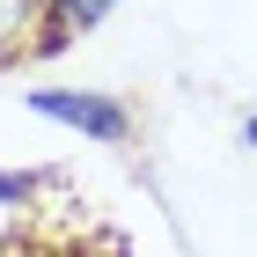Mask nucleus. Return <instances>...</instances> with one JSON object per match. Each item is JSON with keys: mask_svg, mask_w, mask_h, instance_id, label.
<instances>
[{"mask_svg": "<svg viewBox=\"0 0 257 257\" xmlns=\"http://www.w3.org/2000/svg\"><path fill=\"white\" fill-rule=\"evenodd\" d=\"M103 8H118V0H52V30H44V52H59L74 30H88V22L103 15Z\"/></svg>", "mask_w": 257, "mask_h": 257, "instance_id": "2", "label": "nucleus"}, {"mask_svg": "<svg viewBox=\"0 0 257 257\" xmlns=\"http://www.w3.org/2000/svg\"><path fill=\"white\" fill-rule=\"evenodd\" d=\"M250 140H257V118H250Z\"/></svg>", "mask_w": 257, "mask_h": 257, "instance_id": "5", "label": "nucleus"}, {"mask_svg": "<svg viewBox=\"0 0 257 257\" xmlns=\"http://www.w3.org/2000/svg\"><path fill=\"white\" fill-rule=\"evenodd\" d=\"M0 198H22V184H15V177H0Z\"/></svg>", "mask_w": 257, "mask_h": 257, "instance_id": "4", "label": "nucleus"}, {"mask_svg": "<svg viewBox=\"0 0 257 257\" xmlns=\"http://www.w3.org/2000/svg\"><path fill=\"white\" fill-rule=\"evenodd\" d=\"M22 15H30V0H0V44L22 30Z\"/></svg>", "mask_w": 257, "mask_h": 257, "instance_id": "3", "label": "nucleus"}, {"mask_svg": "<svg viewBox=\"0 0 257 257\" xmlns=\"http://www.w3.org/2000/svg\"><path fill=\"white\" fill-rule=\"evenodd\" d=\"M30 103H37L44 118H59V125H81V133H96V140H125V133H133V118H125L110 96H81V88H37Z\"/></svg>", "mask_w": 257, "mask_h": 257, "instance_id": "1", "label": "nucleus"}]
</instances>
